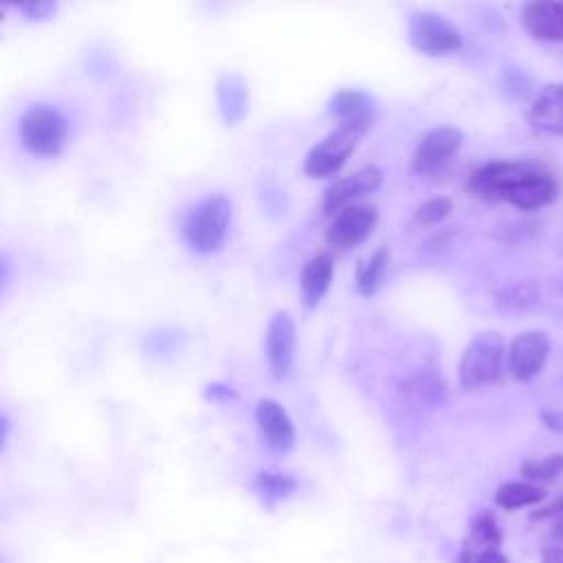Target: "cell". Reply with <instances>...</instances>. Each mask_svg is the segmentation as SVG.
Wrapping results in <instances>:
<instances>
[{
  "instance_id": "1",
  "label": "cell",
  "mask_w": 563,
  "mask_h": 563,
  "mask_svg": "<svg viewBox=\"0 0 563 563\" xmlns=\"http://www.w3.org/2000/svg\"><path fill=\"white\" fill-rule=\"evenodd\" d=\"M229 218L231 202L220 194L207 196L187 213L183 222V238L191 249L200 253H211L222 244Z\"/></svg>"
},
{
  "instance_id": "2",
  "label": "cell",
  "mask_w": 563,
  "mask_h": 563,
  "mask_svg": "<svg viewBox=\"0 0 563 563\" xmlns=\"http://www.w3.org/2000/svg\"><path fill=\"white\" fill-rule=\"evenodd\" d=\"M504 339L497 332L475 334L460 361V383L466 391L482 389L495 383L501 374Z\"/></svg>"
},
{
  "instance_id": "3",
  "label": "cell",
  "mask_w": 563,
  "mask_h": 563,
  "mask_svg": "<svg viewBox=\"0 0 563 563\" xmlns=\"http://www.w3.org/2000/svg\"><path fill=\"white\" fill-rule=\"evenodd\" d=\"M66 119L46 106H31L20 119V136L26 150L40 156H55L66 145Z\"/></svg>"
},
{
  "instance_id": "4",
  "label": "cell",
  "mask_w": 563,
  "mask_h": 563,
  "mask_svg": "<svg viewBox=\"0 0 563 563\" xmlns=\"http://www.w3.org/2000/svg\"><path fill=\"white\" fill-rule=\"evenodd\" d=\"M409 42L427 55H446L462 46V33L440 13L416 11L407 22Z\"/></svg>"
},
{
  "instance_id": "5",
  "label": "cell",
  "mask_w": 563,
  "mask_h": 563,
  "mask_svg": "<svg viewBox=\"0 0 563 563\" xmlns=\"http://www.w3.org/2000/svg\"><path fill=\"white\" fill-rule=\"evenodd\" d=\"M541 167L534 161H490L471 176V189L490 200H506L515 187Z\"/></svg>"
},
{
  "instance_id": "6",
  "label": "cell",
  "mask_w": 563,
  "mask_h": 563,
  "mask_svg": "<svg viewBox=\"0 0 563 563\" xmlns=\"http://www.w3.org/2000/svg\"><path fill=\"white\" fill-rule=\"evenodd\" d=\"M363 130L352 125H336L328 136H323L306 156V174L310 178L332 176L354 152Z\"/></svg>"
},
{
  "instance_id": "7",
  "label": "cell",
  "mask_w": 563,
  "mask_h": 563,
  "mask_svg": "<svg viewBox=\"0 0 563 563\" xmlns=\"http://www.w3.org/2000/svg\"><path fill=\"white\" fill-rule=\"evenodd\" d=\"M376 207L369 202L350 205L336 216H332V222L325 231V240L336 251H347L358 246L374 229L376 224Z\"/></svg>"
},
{
  "instance_id": "8",
  "label": "cell",
  "mask_w": 563,
  "mask_h": 563,
  "mask_svg": "<svg viewBox=\"0 0 563 563\" xmlns=\"http://www.w3.org/2000/svg\"><path fill=\"white\" fill-rule=\"evenodd\" d=\"M380 183H383V172L376 165H365L347 176H341L328 185L323 194V211L328 216H336L345 207L358 205V200L376 191Z\"/></svg>"
},
{
  "instance_id": "9",
  "label": "cell",
  "mask_w": 563,
  "mask_h": 563,
  "mask_svg": "<svg viewBox=\"0 0 563 563\" xmlns=\"http://www.w3.org/2000/svg\"><path fill=\"white\" fill-rule=\"evenodd\" d=\"M462 132L453 125H438L424 132L413 152V169L418 174L440 172L460 150Z\"/></svg>"
},
{
  "instance_id": "10",
  "label": "cell",
  "mask_w": 563,
  "mask_h": 563,
  "mask_svg": "<svg viewBox=\"0 0 563 563\" xmlns=\"http://www.w3.org/2000/svg\"><path fill=\"white\" fill-rule=\"evenodd\" d=\"M548 354H550V336L541 330H526L510 341L508 369L521 383L532 380L543 369Z\"/></svg>"
},
{
  "instance_id": "11",
  "label": "cell",
  "mask_w": 563,
  "mask_h": 563,
  "mask_svg": "<svg viewBox=\"0 0 563 563\" xmlns=\"http://www.w3.org/2000/svg\"><path fill=\"white\" fill-rule=\"evenodd\" d=\"M266 361L275 378H286L295 363V323L288 312H275L264 336Z\"/></svg>"
},
{
  "instance_id": "12",
  "label": "cell",
  "mask_w": 563,
  "mask_h": 563,
  "mask_svg": "<svg viewBox=\"0 0 563 563\" xmlns=\"http://www.w3.org/2000/svg\"><path fill=\"white\" fill-rule=\"evenodd\" d=\"M255 420H257V429L268 449H273L277 453H286L292 449L295 427L279 402H275L271 398H262L255 407Z\"/></svg>"
},
{
  "instance_id": "13",
  "label": "cell",
  "mask_w": 563,
  "mask_h": 563,
  "mask_svg": "<svg viewBox=\"0 0 563 563\" xmlns=\"http://www.w3.org/2000/svg\"><path fill=\"white\" fill-rule=\"evenodd\" d=\"M528 121L537 132L563 136V81L545 84L528 110Z\"/></svg>"
},
{
  "instance_id": "14",
  "label": "cell",
  "mask_w": 563,
  "mask_h": 563,
  "mask_svg": "<svg viewBox=\"0 0 563 563\" xmlns=\"http://www.w3.org/2000/svg\"><path fill=\"white\" fill-rule=\"evenodd\" d=\"M521 24L534 40L563 42V2H528Z\"/></svg>"
},
{
  "instance_id": "15",
  "label": "cell",
  "mask_w": 563,
  "mask_h": 563,
  "mask_svg": "<svg viewBox=\"0 0 563 563\" xmlns=\"http://www.w3.org/2000/svg\"><path fill=\"white\" fill-rule=\"evenodd\" d=\"M330 114L339 125H352L365 132L374 119L372 99L356 88H343L330 99Z\"/></svg>"
},
{
  "instance_id": "16",
  "label": "cell",
  "mask_w": 563,
  "mask_h": 563,
  "mask_svg": "<svg viewBox=\"0 0 563 563\" xmlns=\"http://www.w3.org/2000/svg\"><path fill=\"white\" fill-rule=\"evenodd\" d=\"M332 271H334V264L328 253H317L306 262L299 277V292L306 308H314L323 299L332 282Z\"/></svg>"
},
{
  "instance_id": "17",
  "label": "cell",
  "mask_w": 563,
  "mask_h": 563,
  "mask_svg": "<svg viewBox=\"0 0 563 563\" xmlns=\"http://www.w3.org/2000/svg\"><path fill=\"white\" fill-rule=\"evenodd\" d=\"M543 499H545V488L532 482H504L495 490V504L504 510L539 506Z\"/></svg>"
},
{
  "instance_id": "18",
  "label": "cell",
  "mask_w": 563,
  "mask_h": 563,
  "mask_svg": "<svg viewBox=\"0 0 563 563\" xmlns=\"http://www.w3.org/2000/svg\"><path fill=\"white\" fill-rule=\"evenodd\" d=\"M218 101H220V110L229 123L242 119V114L246 112V101H249L246 84L238 75L220 77Z\"/></svg>"
},
{
  "instance_id": "19",
  "label": "cell",
  "mask_w": 563,
  "mask_h": 563,
  "mask_svg": "<svg viewBox=\"0 0 563 563\" xmlns=\"http://www.w3.org/2000/svg\"><path fill=\"white\" fill-rule=\"evenodd\" d=\"M387 264H389V251L385 246H380L358 266L356 286H358L361 295H374L380 288Z\"/></svg>"
},
{
  "instance_id": "20",
  "label": "cell",
  "mask_w": 563,
  "mask_h": 563,
  "mask_svg": "<svg viewBox=\"0 0 563 563\" xmlns=\"http://www.w3.org/2000/svg\"><path fill=\"white\" fill-rule=\"evenodd\" d=\"M504 541L497 517L490 510H482L471 519L466 543L477 548H499Z\"/></svg>"
},
{
  "instance_id": "21",
  "label": "cell",
  "mask_w": 563,
  "mask_h": 563,
  "mask_svg": "<svg viewBox=\"0 0 563 563\" xmlns=\"http://www.w3.org/2000/svg\"><path fill=\"white\" fill-rule=\"evenodd\" d=\"M563 473V453H550L541 460H528L521 464V475L526 482L532 484H543L552 482Z\"/></svg>"
},
{
  "instance_id": "22",
  "label": "cell",
  "mask_w": 563,
  "mask_h": 563,
  "mask_svg": "<svg viewBox=\"0 0 563 563\" xmlns=\"http://www.w3.org/2000/svg\"><path fill=\"white\" fill-rule=\"evenodd\" d=\"M295 486H297V482L284 473L262 471L255 477V488L266 499H286L295 490Z\"/></svg>"
},
{
  "instance_id": "23",
  "label": "cell",
  "mask_w": 563,
  "mask_h": 563,
  "mask_svg": "<svg viewBox=\"0 0 563 563\" xmlns=\"http://www.w3.org/2000/svg\"><path fill=\"white\" fill-rule=\"evenodd\" d=\"M539 303V288L534 284H515L499 295V306L506 310H526Z\"/></svg>"
},
{
  "instance_id": "24",
  "label": "cell",
  "mask_w": 563,
  "mask_h": 563,
  "mask_svg": "<svg viewBox=\"0 0 563 563\" xmlns=\"http://www.w3.org/2000/svg\"><path fill=\"white\" fill-rule=\"evenodd\" d=\"M449 213H451V200L446 196H438V198L422 202L416 211V218L422 224H435V222L444 220Z\"/></svg>"
},
{
  "instance_id": "25",
  "label": "cell",
  "mask_w": 563,
  "mask_h": 563,
  "mask_svg": "<svg viewBox=\"0 0 563 563\" xmlns=\"http://www.w3.org/2000/svg\"><path fill=\"white\" fill-rule=\"evenodd\" d=\"M532 519H554L552 537H554L556 545H563V497L537 508L532 512Z\"/></svg>"
},
{
  "instance_id": "26",
  "label": "cell",
  "mask_w": 563,
  "mask_h": 563,
  "mask_svg": "<svg viewBox=\"0 0 563 563\" xmlns=\"http://www.w3.org/2000/svg\"><path fill=\"white\" fill-rule=\"evenodd\" d=\"M460 563H510L506 554L499 552V548H477L471 543H464Z\"/></svg>"
},
{
  "instance_id": "27",
  "label": "cell",
  "mask_w": 563,
  "mask_h": 563,
  "mask_svg": "<svg viewBox=\"0 0 563 563\" xmlns=\"http://www.w3.org/2000/svg\"><path fill=\"white\" fill-rule=\"evenodd\" d=\"M55 11V2H26L20 7V13H24L31 20H44Z\"/></svg>"
},
{
  "instance_id": "28",
  "label": "cell",
  "mask_w": 563,
  "mask_h": 563,
  "mask_svg": "<svg viewBox=\"0 0 563 563\" xmlns=\"http://www.w3.org/2000/svg\"><path fill=\"white\" fill-rule=\"evenodd\" d=\"M539 418L545 429H550L554 433H563V409H554V407L541 409Z\"/></svg>"
},
{
  "instance_id": "29",
  "label": "cell",
  "mask_w": 563,
  "mask_h": 563,
  "mask_svg": "<svg viewBox=\"0 0 563 563\" xmlns=\"http://www.w3.org/2000/svg\"><path fill=\"white\" fill-rule=\"evenodd\" d=\"M541 563H563V545H545L541 550Z\"/></svg>"
},
{
  "instance_id": "30",
  "label": "cell",
  "mask_w": 563,
  "mask_h": 563,
  "mask_svg": "<svg viewBox=\"0 0 563 563\" xmlns=\"http://www.w3.org/2000/svg\"><path fill=\"white\" fill-rule=\"evenodd\" d=\"M207 396H209V398H220V396L229 398V396H233V391H231L229 387H224V385H209Z\"/></svg>"
}]
</instances>
